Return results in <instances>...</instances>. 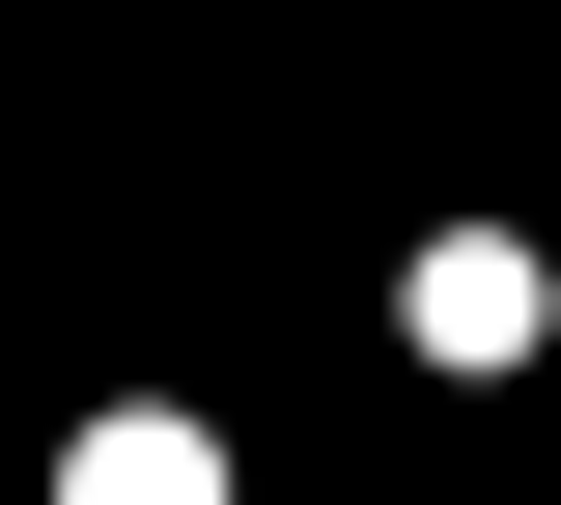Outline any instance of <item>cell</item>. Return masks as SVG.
<instances>
[{"instance_id": "1", "label": "cell", "mask_w": 561, "mask_h": 505, "mask_svg": "<svg viewBox=\"0 0 561 505\" xmlns=\"http://www.w3.org/2000/svg\"><path fill=\"white\" fill-rule=\"evenodd\" d=\"M393 309H421V365H505V337H534V253H505V225H449Z\"/></svg>"}, {"instance_id": "2", "label": "cell", "mask_w": 561, "mask_h": 505, "mask_svg": "<svg viewBox=\"0 0 561 505\" xmlns=\"http://www.w3.org/2000/svg\"><path fill=\"white\" fill-rule=\"evenodd\" d=\"M57 505H225V422H169V393H140V422L57 449Z\"/></svg>"}]
</instances>
